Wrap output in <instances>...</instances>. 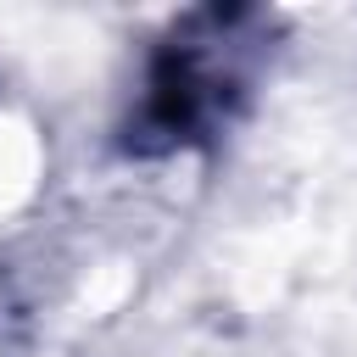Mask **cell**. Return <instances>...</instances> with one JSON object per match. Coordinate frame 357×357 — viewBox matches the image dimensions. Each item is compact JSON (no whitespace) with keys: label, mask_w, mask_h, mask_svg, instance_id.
<instances>
[{"label":"cell","mask_w":357,"mask_h":357,"mask_svg":"<svg viewBox=\"0 0 357 357\" xmlns=\"http://www.w3.org/2000/svg\"><path fill=\"white\" fill-rule=\"evenodd\" d=\"M268 22L257 11H190L151 50L139 100L128 106L117 145L128 156H173L218 139L245 106L262 67Z\"/></svg>","instance_id":"1"}]
</instances>
